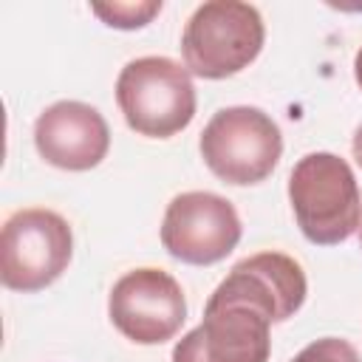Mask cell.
Wrapping results in <instances>:
<instances>
[{"label": "cell", "instance_id": "1", "mask_svg": "<svg viewBox=\"0 0 362 362\" xmlns=\"http://www.w3.org/2000/svg\"><path fill=\"white\" fill-rule=\"evenodd\" d=\"M288 201L300 232L317 246L348 240L362 221L354 170L337 153H308L288 175Z\"/></svg>", "mask_w": 362, "mask_h": 362}, {"label": "cell", "instance_id": "2", "mask_svg": "<svg viewBox=\"0 0 362 362\" xmlns=\"http://www.w3.org/2000/svg\"><path fill=\"white\" fill-rule=\"evenodd\" d=\"M266 28L255 6L238 0L201 3L184 25L181 54L189 74L226 79L252 65L263 48Z\"/></svg>", "mask_w": 362, "mask_h": 362}, {"label": "cell", "instance_id": "3", "mask_svg": "<svg viewBox=\"0 0 362 362\" xmlns=\"http://www.w3.org/2000/svg\"><path fill=\"white\" fill-rule=\"evenodd\" d=\"M116 105L127 127L139 136L170 139L195 116V85L181 62L170 57H139L116 79Z\"/></svg>", "mask_w": 362, "mask_h": 362}, {"label": "cell", "instance_id": "4", "mask_svg": "<svg viewBox=\"0 0 362 362\" xmlns=\"http://www.w3.org/2000/svg\"><path fill=\"white\" fill-rule=\"evenodd\" d=\"M201 158L223 184L249 187L272 175L283 156L277 122L249 105L221 107L201 133Z\"/></svg>", "mask_w": 362, "mask_h": 362}, {"label": "cell", "instance_id": "5", "mask_svg": "<svg viewBox=\"0 0 362 362\" xmlns=\"http://www.w3.org/2000/svg\"><path fill=\"white\" fill-rule=\"evenodd\" d=\"M71 255L74 232L62 215L40 206L20 209L3 223L0 280L11 291H40L68 269Z\"/></svg>", "mask_w": 362, "mask_h": 362}, {"label": "cell", "instance_id": "6", "mask_svg": "<svg viewBox=\"0 0 362 362\" xmlns=\"http://www.w3.org/2000/svg\"><path fill=\"white\" fill-rule=\"evenodd\" d=\"M110 322L136 345L173 339L187 320V300L178 280L161 269H133L122 274L107 297Z\"/></svg>", "mask_w": 362, "mask_h": 362}, {"label": "cell", "instance_id": "7", "mask_svg": "<svg viewBox=\"0 0 362 362\" xmlns=\"http://www.w3.org/2000/svg\"><path fill=\"white\" fill-rule=\"evenodd\" d=\"M240 232V218L223 195L195 189L175 195L167 204L161 246L181 263L212 266L238 246Z\"/></svg>", "mask_w": 362, "mask_h": 362}, {"label": "cell", "instance_id": "8", "mask_svg": "<svg viewBox=\"0 0 362 362\" xmlns=\"http://www.w3.org/2000/svg\"><path fill=\"white\" fill-rule=\"evenodd\" d=\"M272 320L252 305H206L201 325L173 348V362H269Z\"/></svg>", "mask_w": 362, "mask_h": 362}, {"label": "cell", "instance_id": "9", "mask_svg": "<svg viewBox=\"0 0 362 362\" xmlns=\"http://www.w3.org/2000/svg\"><path fill=\"white\" fill-rule=\"evenodd\" d=\"M305 274L303 266L283 252H260L243 257L232 266L229 277L212 291L206 305L243 303L266 314L272 322H283L300 311L305 303Z\"/></svg>", "mask_w": 362, "mask_h": 362}, {"label": "cell", "instance_id": "10", "mask_svg": "<svg viewBox=\"0 0 362 362\" xmlns=\"http://www.w3.org/2000/svg\"><path fill=\"white\" fill-rule=\"evenodd\" d=\"M37 153L59 170L85 173L93 170L110 150V130L105 116L74 99L54 102L34 122Z\"/></svg>", "mask_w": 362, "mask_h": 362}, {"label": "cell", "instance_id": "11", "mask_svg": "<svg viewBox=\"0 0 362 362\" xmlns=\"http://www.w3.org/2000/svg\"><path fill=\"white\" fill-rule=\"evenodd\" d=\"M90 11L110 28L133 31V28L147 25L161 11V0H147V3H93Z\"/></svg>", "mask_w": 362, "mask_h": 362}, {"label": "cell", "instance_id": "12", "mask_svg": "<svg viewBox=\"0 0 362 362\" xmlns=\"http://www.w3.org/2000/svg\"><path fill=\"white\" fill-rule=\"evenodd\" d=\"M291 362H362V356L356 354V348L348 339L322 337V339H314L311 345H305Z\"/></svg>", "mask_w": 362, "mask_h": 362}, {"label": "cell", "instance_id": "13", "mask_svg": "<svg viewBox=\"0 0 362 362\" xmlns=\"http://www.w3.org/2000/svg\"><path fill=\"white\" fill-rule=\"evenodd\" d=\"M351 150H354V158H356V164L362 167V124H359V127H356V133H354Z\"/></svg>", "mask_w": 362, "mask_h": 362}, {"label": "cell", "instance_id": "14", "mask_svg": "<svg viewBox=\"0 0 362 362\" xmlns=\"http://www.w3.org/2000/svg\"><path fill=\"white\" fill-rule=\"evenodd\" d=\"M354 76H356V85L362 88V48H359L356 57H354Z\"/></svg>", "mask_w": 362, "mask_h": 362}, {"label": "cell", "instance_id": "15", "mask_svg": "<svg viewBox=\"0 0 362 362\" xmlns=\"http://www.w3.org/2000/svg\"><path fill=\"white\" fill-rule=\"evenodd\" d=\"M359 240H362V221H359Z\"/></svg>", "mask_w": 362, "mask_h": 362}]
</instances>
